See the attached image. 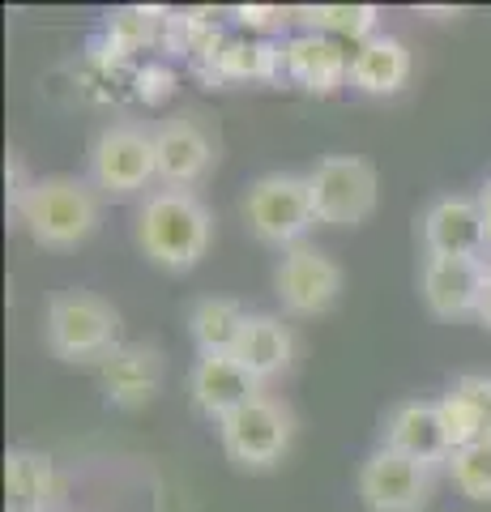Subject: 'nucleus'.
<instances>
[{
    "label": "nucleus",
    "instance_id": "f257e3e1",
    "mask_svg": "<svg viewBox=\"0 0 491 512\" xmlns=\"http://www.w3.org/2000/svg\"><path fill=\"white\" fill-rule=\"evenodd\" d=\"M133 239L150 265L167 274H188L210 252L214 214L193 188H158L141 201Z\"/></svg>",
    "mask_w": 491,
    "mask_h": 512
},
{
    "label": "nucleus",
    "instance_id": "f03ea898",
    "mask_svg": "<svg viewBox=\"0 0 491 512\" xmlns=\"http://www.w3.org/2000/svg\"><path fill=\"white\" fill-rule=\"evenodd\" d=\"M26 235L47 252H69L86 244L99 227V188L77 175H43L13 205Z\"/></svg>",
    "mask_w": 491,
    "mask_h": 512
},
{
    "label": "nucleus",
    "instance_id": "7ed1b4c3",
    "mask_svg": "<svg viewBox=\"0 0 491 512\" xmlns=\"http://www.w3.org/2000/svg\"><path fill=\"white\" fill-rule=\"evenodd\" d=\"M43 342L60 363H103L120 342V312L94 291H60L47 303Z\"/></svg>",
    "mask_w": 491,
    "mask_h": 512
},
{
    "label": "nucleus",
    "instance_id": "20e7f679",
    "mask_svg": "<svg viewBox=\"0 0 491 512\" xmlns=\"http://www.w3.org/2000/svg\"><path fill=\"white\" fill-rule=\"evenodd\" d=\"M240 210H244L248 231L257 235L261 244L282 248V252L295 248L316 222L308 175H295V171H269L261 180H252Z\"/></svg>",
    "mask_w": 491,
    "mask_h": 512
},
{
    "label": "nucleus",
    "instance_id": "39448f33",
    "mask_svg": "<svg viewBox=\"0 0 491 512\" xmlns=\"http://www.w3.org/2000/svg\"><path fill=\"white\" fill-rule=\"evenodd\" d=\"M308 192L316 222H325V227H359V222L376 214L380 175L359 154H325L308 171Z\"/></svg>",
    "mask_w": 491,
    "mask_h": 512
},
{
    "label": "nucleus",
    "instance_id": "423d86ee",
    "mask_svg": "<svg viewBox=\"0 0 491 512\" xmlns=\"http://www.w3.org/2000/svg\"><path fill=\"white\" fill-rule=\"evenodd\" d=\"M218 440H223V453L240 470H269L287 457L295 440V414L287 402L261 393L218 423Z\"/></svg>",
    "mask_w": 491,
    "mask_h": 512
},
{
    "label": "nucleus",
    "instance_id": "0eeeda50",
    "mask_svg": "<svg viewBox=\"0 0 491 512\" xmlns=\"http://www.w3.org/2000/svg\"><path fill=\"white\" fill-rule=\"evenodd\" d=\"M150 180H158L154 128L141 124H107L90 146V184L103 197H133Z\"/></svg>",
    "mask_w": 491,
    "mask_h": 512
},
{
    "label": "nucleus",
    "instance_id": "6e6552de",
    "mask_svg": "<svg viewBox=\"0 0 491 512\" xmlns=\"http://www.w3.org/2000/svg\"><path fill=\"white\" fill-rule=\"evenodd\" d=\"M436 470L380 444L359 466V500L368 512H423L432 500Z\"/></svg>",
    "mask_w": 491,
    "mask_h": 512
},
{
    "label": "nucleus",
    "instance_id": "1a4fd4ad",
    "mask_svg": "<svg viewBox=\"0 0 491 512\" xmlns=\"http://www.w3.org/2000/svg\"><path fill=\"white\" fill-rule=\"evenodd\" d=\"M274 291L291 316H321L342 295V265L321 248L295 244L274 269Z\"/></svg>",
    "mask_w": 491,
    "mask_h": 512
},
{
    "label": "nucleus",
    "instance_id": "9d476101",
    "mask_svg": "<svg viewBox=\"0 0 491 512\" xmlns=\"http://www.w3.org/2000/svg\"><path fill=\"white\" fill-rule=\"evenodd\" d=\"M154 158L163 188H193L205 180L218 158L214 133L201 124V116H176L154 128Z\"/></svg>",
    "mask_w": 491,
    "mask_h": 512
},
{
    "label": "nucleus",
    "instance_id": "9b49d317",
    "mask_svg": "<svg viewBox=\"0 0 491 512\" xmlns=\"http://www.w3.org/2000/svg\"><path fill=\"white\" fill-rule=\"evenodd\" d=\"M487 286L483 256H427L423 261V303L440 320L479 316Z\"/></svg>",
    "mask_w": 491,
    "mask_h": 512
},
{
    "label": "nucleus",
    "instance_id": "f8f14e48",
    "mask_svg": "<svg viewBox=\"0 0 491 512\" xmlns=\"http://www.w3.org/2000/svg\"><path fill=\"white\" fill-rule=\"evenodd\" d=\"M282 77H291L299 90L325 99V94L351 86V52L338 39L299 30V35L282 39Z\"/></svg>",
    "mask_w": 491,
    "mask_h": 512
},
{
    "label": "nucleus",
    "instance_id": "ddd939ff",
    "mask_svg": "<svg viewBox=\"0 0 491 512\" xmlns=\"http://www.w3.org/2000/svg\"><path fill=\"white\" fill-rule=\"evenodd\" d=\"M188 397H193V406L205 419L223 423L227 414L248 406L252 397H261V380L235 355H201L193 372H188Z\"/></svg>",
    "mask_w": 491,
    "mask_h": 512
},
{
    "label": "nucleus",
    "instance_id": "4468645a",
    "mask_svg": "<svg viewBox=\"0 0 491 512\" xmlns=\"http://www.w3.org/2000/svg\"><path fill=\"white\" fill-rule=\"evenodd\" d=\"M385 448L419 461V466H427V470L449 466L453 444L445 436V423H440V406L423 402V397L393 406L389 419H385Z\"/></svg>",
    "mask_w": 491,
    "mask_h": 512
},
{
    "label": "nucleus",
    "instance_id": "2eb2a0df",
    "mask_svg": "<svg viewBox=\"0 0 491 512\" xmlns=\"http://www.w3.org/2000/svg\"><path fill=\"white\" fill-rule=\"evenodd\" d=\"M99 384L107 393V402L120 410H137L158 397L163 389V350L141 346V342H124L112 355L99 363Z\"/></svg>",
    "mask_w": 491,
    "mask_h": 512
},
{
    "label": "nucleus",
    "instance_id": "dca6fc26",
    "mask_svg": "<svg viewBox=\"0 0 491 512\" xmlns=\"http://www.w3.org/2000/svg\"><path fill=\"white\" fill-rule=\"evenodd\" d=\"M65 483L56 461L39 448H9L5 453V512H60Z\"/></svg>",
    "mask_w": 491,
    "mask_h": 512
},
{
    "label": "nucleus",
    "instance_id": "f3484780",
    "mask_svg": "<svg viewBox=\"0 0 491 512\" xmlns=\"http://www.w3.org/2000/svg\"><path fill=\"white\" fill-rule=\"evenodd\" d=\"M423 248L427 256H483V214L474 197H440L423 214Z\"/></svg>",
    "mask_w": 491,
    "mask_h": 512
},
{
    "label": "nucleus",
    "instance_id": "a211bd4d",
    "mask_svg": "<svg viewBox=\"0 0 491 512\" xmlns=\"http://www.w3.org/2000/svg\"><path fill=\"white\" fill-rule=\"evenodd\" d=\"M410 77V47L398 35H376L368 43H359L351 52V90L385 99L398 94Z\"/></svg>",
    "mask_w": 491,
    "mask_h": 512
},
{
    "label": "nucleus",
    "instance_id": "6ab92c4d",
    "mask_svg": "<svg viewBox=\"0 0 491 512\" xmlns=\"http://www.w3.org/2000/svg\"><path fill=\"white\" fill-rule=\"evenodd\" d=\"M218 82H274L282 77V43L261 35H235L218 47V56L201 69Z\"/></svg>",
    "mask_w": 491,
    "mask_h": 512
},
{
    "label": "nucleus",
    "instance_id": "aec40b11",
    "mask_svg": "<svg viewBox=\"0 0 491 512\" xmlns=\"http://www.w3.org/2000/svg\"><path fill=\"white\" fill-rule=\"evenodd\" d=\"M291 355H295V338L291 329L282 325L278 316H265V312H252L248 325H244V338L235 346V359H240L252 376L261 384L269 376H282L291 367Z\"/></svg>",
    "mask_w": 491,
    "mask_h": 512
},
{
    "label": "nucleus",
    "instance_id": "412c9836",
    "mask_svg": "<svg viewBox=\"0 0 491 512\" xmlns=\"http://www.w3.org/2000/svg\"><path fill=\"white\" fill-rule=\"evenodd\" d=\"M244 325H248V312L227 295H205L188 312V333H193L201 355H235Z\"/></svg>",
    "mask_w": 491,
    "mask_h": 512
},
{
    "label": "nucleus",
    "instance_id": "4be33fe9",
    "mask_svg": "<svg viewBox=\"0 0 491 512\" xmlns=\"http://www.w3.org/2000/svg\"><path fill=\"white\" fill-rule=\"evenodd\" d=\"M295 22H304V30L338 43H368L380 35V9L376 5H308L295 9Z\"/></svg>",
    "mask_w": 491,
    "mask_h": 512
},
{
    "label": "nucleus",
    "instance_id": "5701e85b",
    "mask_svg": "<svg viewBox=\"0 0 491 512\" xmlns=\"http://www.w3.org/2000/svg\"><path fill=\"white\" fill-rule=\"evenodd\" d=\"M167 9H146V5H133V9H116L112 22H107V47L116 52V60L141 52V47L158 43V30H163Z\"/></svg>",
    "mask_w": 491,
    "mask_h": 512
},
{
    "label": "nucleus",
    "instance_id": "b1692460",
    "mask_svg": "<svg viewBox=\"0 0 491 512\" xmlns=\"http://www.w3.org/2000/svg\"><path fill=\"white\" fill-rule=\"evenodd\" d=\"M449 474H453V483L466 500L491 504V436L457 448V453L449 457Z\"/></svg>",
    "mask_w": 491,
    "mask_h": 512
},
{
    "label": "nucleus",
    "instance_id": "393cba45",
    "mask_svg": "<svg viewBox=\"0 0 491 512\" xmlns=\"http://www.w3.org/2000/svg\"><path fill=\"white\" fill-rule=\"evenodd\" d=\"M436 406H440V423H445V436H449V444H453V453H457V448H466V444H474V440H487L479 414H474L453 389L440 397Z\"/></svg>",
    "mask_w": 491,
    "mask_h": 512
},
{
    "label": "nucleus",
    "instance_id": "a878e982",
    "mask_svg": "<svg viewBox=\"0 0 491 512\" xmlns=\"http://www.w3.org/2000/svg\"><path fill=\"white\" fill-rule=\"evenodd\" d=\"M133 86H137V99L141 103H167L171 90H176V69L163 64V60H146L133 73Z\"/></svg>",
    "mask_w": 491,
    "mask_h": 512
},
{
    "label": "nucleus",
    "instance_id": "bb28decb",
    "mask_svg": "<svg viewBox=\"0 0 491 512\" xmlns=\"http://www.w3.org/2000/svg\"><path fill=\"white\" fill-rule=\"evenodd\" d=\"M295 18L291 9H278V5H235L231 9V22L235 26H244L248 35H261V39H269L274 30H282Z\"/></svg>",
    "mask_w": 491,
    "mask_h": 512
},
{
    "label": "nucleus",
    "instance_id": "cd10ccee",
    "mask_svg": "<svg viewBox=\"0 0 491 512\" xmlns=\"http://www.w3.org/2000/svg\"><path fill=\"white\" fill-rule=\"evenodd\" d=\"M453 393L462 397V402H466L474 414H479L483 436H491V376H483V372L457 376V380H453Z\"/></svg>",
    "mask_w": 491,
    "mask_h": 512
},
{
    "label": "nucleus",
    "instance_id": "c85d7f7f",
    "mask_svg": "<svg viewBox=\"0 0 491 512\" xmlns=\"http://www.w3.org/2000/svg\"><path fill=\"white\" fill-rule=\"evenodd\" d=\"M474 201H479V214H483V239H487V252H491V180L483 184V192H479Z\"/></svg>",
    "mask_w": 491,
    "mask_h": 512
},
{
    "label": "nucleus",
    "instance_id": "c756f323",
    "mask_svg": "<svg viewBox=\"0 0 491 512\" xmlns=\"http://www.w3.org/2000/svg\"><path fill=\"white\" fill-rule=\"evenodd\" d=\"M479 320L491 329V265H487V286H483V303H479Z\"/></svg>",
    "mask_w": 491,
    "mask_h": 512
}]
</instances>
